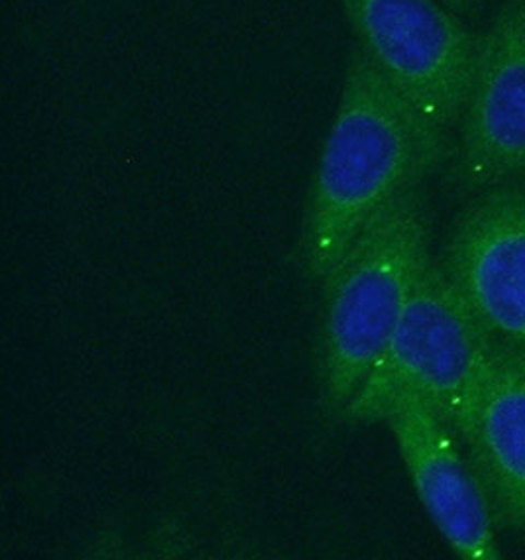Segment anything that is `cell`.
Here are the masks:
<instances>
[{"instance_id":"ba28073f","label":"cell","mask_w":525,"mask_h":560,"mask_svg":"<svg viewBox=\"0 0 525 560\" xmlns=\"http://www.w3.org/2000/svg\"><path fill=\"white\" fill-rule=\"evenodd\" d=\"M458 439L494 517L525 532V357L497 338Z\"/></svg>"},{"instance_id":"9c48e42d","label":"cell","mask_w":525,"mask_h":560,"mask_svg":"<svg viewBox=\"0 0 525 560\" xmlns=\"http://www.w3.org/2000/svg\"><path fill=\"white\" fill-rule=\"evenodd\" d=\"M441 2L458 16H465V14H472V12L480 10L485 0H441Z\"/></svg>"},{"instance_id":"52a82bcc","label":"cell","mask_w":525,"mask_h":560,"mask_svg":"<svg viewBox=\"0 0 525 560\" xmlns=\"http://www.w3.org/2000/svg\"><path fill=\"white\" fill-rule=\"evenodd\" d=\"M384 423L396 439L419 502L460 559L498 560L494 512L457 433L418 399H401Z\"/></svg>"},{"instance_id":"3957f363","label":"cell","mask_w":525,"mask_h":560,"mask_svg":"<svg viewBox=\"0 0 525 560\" xmlns=\"http://www.w3.org/2000/svg\"><path fill=\"white\" fill-rule=\"evenodd\" d=\"M492 345L494 338L460 298L443 264L429 258L388 345L339 423H384L401 399H418L460 435Z\"/></svg>"},{"instance_id":"5b68a950","label":"cell","mask_w":525,"mask_h":560,"mask_svg":"<svg viewBox=\"0 0 525 560\" xmlns=\"http://www.w3.org/2000/svg\"><path fill=\"white\" fill-rule=\"evenodd\" d=\"M441 264L488 335L525 357V185L490 187L468 205Z\"/></svg>"},{"instance_id":"7a4b0ae2","label":"cell","mask_w":525,"mask_h":560,"mask_svg":"<svg viewBox=\"0 0 525 560\" xmlns=\"http://www.w3.org/2000/svg\"><path fill=\"white\" fill-rule=\"evenodd\" d=\"M429 258L428 211L416 187L389 205L323 280L317 382L332 421L339 423L388 345Z\"/></svg>"},{"instance_id":"8992f818","label":"cell","mask_w":525,"mask_h":560,"mask_svg":"<svg viewBox=\"0 0 525 560\" xmlns=\"http://www.w3.org/2000/svg\"><path fill=\"white\" fill-rule=\"evenodd\" d=\"M460 120V184L478 191L525 174V0H506L480 36Z\"/></svg>"},{"instance_id":"277c9868","label":"cell","mask_w":525,"mask_h":560,"mask_svg":"<svg viewBox=\"0 0 525 560\" xmlns=\"http://www.w3.org/2000/svg\"><path fill=\"white\" fill-rule=\"evenodd\" d=\"M357 48L445 136L465 113L478 42L441 0H339Z\"/></svg>"},{"instance_id":"6da1fadb","label":"cell","mask_w":525,"mask_h":560,"mask_svg":"<svg viewBox=\"0 0 525 560\" xmlns=\"http://www.w3.org/2000/svg\"><path fill=\"white\" fill-rule=\"evenodd\" d=\"M443 136L352 49L341 98L303 214V270L323 281L389 205L416 189L441 158Z\"/></svg>"}]
</instances>
